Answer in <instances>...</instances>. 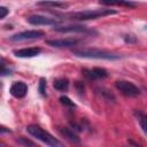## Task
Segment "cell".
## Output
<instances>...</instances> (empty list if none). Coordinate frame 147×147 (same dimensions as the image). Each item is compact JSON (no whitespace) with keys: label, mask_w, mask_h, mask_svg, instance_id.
Segmentation results:
<instances>
[{"label":"cell","mask_w":147,"mask_h":147,"mask_svg":"<svg viewBox=\"0 0 147 147\" xmlns=\"http://www.w3.org/2000/svg\"><path fill=\"white\" fill-rule=\"evenodd\" d=\"M113 14H116V11L113 9H87L83 11L70 13L67 15V17H69V20H72V21H88V20L101 18Z\"/></svg>","instance_id":"obj_1"},{"label":"cell","mask_w":147,"mask_h":147,"mask_svg":"<svg viewBox=\"0 0 147 147\" xmlns=\"http://www.w3.org/2000/svg\"><path fill=\"white\" fill-rule=\"evenodd\" d=\"M74 55L85 59H99V60H117L121 56L107 51L98 49V48H80V49H74Z\"/></svg>","instance_id":"obj_2"},{"label":"cell","mask_w":147,"mask_h":147,"mask_svg":"<svg viewBox=\"0 0 147 147\" xmlns=\"http://www.w3.org/2000/svg\"><path fill=\"white\" fill-rule=\"evenodd\" d=\"M26 131H28L33 138H36L37 140H39V141H41V142H44V144H46V145H48V146H54V147H56V146H62V144H61L56 138H54L51 133H48V132L45 131L42 127H40V126L36 125V124L28 125V126H26Z\"/></svg>","instance_id":"obj_3"},{"label":"cell","mask_w":147,"mask_h":147,"mask_svg":"<svg viewBox=\"0 0 147 147\" xmlns=\"http://www.w3.org/2000/svg\"><path fill=\"white\" fill-rule=\"evenodd\" d=\"M45 33L41 30H26L22 31L18 33H15L9 37L10 41H24V40H33V39H39L44 37Z\"/></svg>","instance_id":"obj_4"},{"label":"cell","mask_w":147,"mask_h":147,"mask_svg":"<svg viewBox=\"0 0 147 147\" xmlns=\"http://www.w3.org/2000/svg\"><path fill=\"white\" fill-rule=\"evenodd\" d=\"M116 88L126 96H137L140 94V90L131 82L127 80H117L115 83Z\"/></svg>","instance_id":"obj_5"},{"label":"cell","mask_w":147,"mask_h":147,"mask_svg":"<svg viewBox=\"0 0 147 147\" xmlns=\"http://www.w3.org/2000/svg\"><path fill=\"white\" fill-rule=\"evenodd\" d=\"M28 22L33 25H54V26H56L59 23H61L60 20L53 18L49 16H45V15H31L28 18Z\"/></svg>","instance_id":"obj_6"},{"label":"cell","mask_w":147,"mask_h":147,"mask_svg":"<svg viewBox=\"0 0 147 147\" xmlns=\"http://www.w3.org/2000/svg\"><path fill=\"white\" fill-rule=\"evenodd\" d=\"M49 46L56 47V48H68V47H74L79 44V39L77 38H61V39H49L46 41Z\"/></svg>","instance_id":"obj_7"},{"label":"cell","mask_w":147,"mask_h":147,"mask_svg":"<svg viewBox=\"0 0 147 147\" xmlns=\"http://www.w3.org/2000/svg\"><path fill=\"white\" fill-rule=\"evenodd\" d=\"M10 94L14 96V98H24L25 94L28 93V85L24 83V82H15L11 86H10V90H9Z\"/></svg>","instance_id":"obj_8"},{"label":"cell","mask_w":147,"mask_h":147,"mask_svg":"<svg viewBox=\"0 0 147 147\" xmlns=\"http://www.w3.org/2000/svg\"><path fill=\"white\" fill-rule=\"evenodd\" d=\"M83 72H84L85 77H87L88 79H93V80L94 79H103L108 76V72L102 68H93L91 70L84 69Z\"/></svg>","instance_id":"obj_9"},{"label":"cell","mask_w":147,"mask_h":147,"mask_svg":"<svg viewBox=\"0 0 147 147\" xmlns=\"http://www.w3.org/2000/svg\"><path fill=\"white\" fill-rule=\"evenodd\" d=\"M41 49L39 47H30V48H22V49H15L13 53L17 57H33L37 56Z\"/></svg>","instance_id":"obj_10"},{"label":"cell","mask_w":147,"mask_h":147,"mask_svg":"<svg viewBox=\"0 0 147 147\" xmlns=\"http://www.w3.org/2000/svg\"><path fill=\"white\" fill-rule=\"evenodd\" d=\"M99 2L105 6H118L126 8H134L137 6V3L131 0H99Z\"/></svg>","instance_id":"obj_11"},{"label":"cell","mask_w":147,"mask_h":147,"mask_svg":"<svg viewBox=\"0 0 147 147\" xmlns=\"http://www.w3.org/2000/svg\"><path fill=\"white\" fill-rule=\"evenodd\" d=\"M54 30L57 32H86L87 28L84 25H64V26H55Z\"/></svg>","instance_id":"obj_12"},{"label":"cell","mask_w":147,"mask_h":147,"mask_svg":"<svg viewBox=\"0 0 147 147\" xmlns=\"http://www.w3.org/2000/svg\"><path fill=\"white\" fill-rule=\"evenodd\" d=\"M60 132L67 140H69L71 142H75V144L79 142V137L74 132V130H71L69 127H62V129H60Z\"/></svg>","instance_id":"obj_13"},{"label":"cell","mask_w":147,"mask_h":147,"mask_svg":"<svg viewBox=\"0 0 147 147\" xmlns=\"http://www.w3.org/2000/svg\"><path fill=\"white\" fill-rule=\"evenodd\" d=\"M53 86H54L57 91L64 92V91H67V90H68V87H69V82H68V79L59 78V79H55V80H54Z\"/></svg>","instance_id":"obj_14"},{"label":"cell","mask_w":147,"mask_h":147,"mask_svg":"<svg viewBox=\"0 0 147 147\" xmlns=\"http://www.w3.org/2000/svg\"><path fill=\"white\" fill-rule=\"evenodd\" d=\"M136 115H137V117H138V122H139V124H140L142 131L147 134V115H146V114H142V113H140V111L136 113Z\"/></svg>","instance_id":"obj_15"},{"label":"cell","mask_w":147,"mask_h":147,"mask_svg":"<svg viewBox=\"0 0 147 147\" xmlns=\"http://www.w3.org/2000/svg\"><path fill=\"white\" fill-rule=\"evenodd\" d=\"M39 5L41 6H53V7H57V8H64L67 7L68 5L65 3H62V2H56V1H42V2H39Z\"/></svg>","instance_id":"obj_16"},{"label":"cell","mask_w":147,"mask_h":147,"mask_svg":"<svg viewBox=\"0 0 147 147\" xmlns=\"http://www.w3.org/2000/svg\"><path fill=\"white\" fill-rule=\"evenodd\" d=\"M39 92L41 93L42 96L46 95V79L45 78H40V82H39Z\"/></svg>","instance_id":"obj_17"},{"label":"cell","mask_w":147,"mask_h":147,"mask_svg":"<svg viewBox=\"0 0 147 147\" xmlns=\"http://www.w3.org/2000/svg\"><path fill=\"white\" fill-rule=\"evenodd\" d=\"M60 101H61V103L62 105H64V106H68V107H75V103L68 98V96H61L60 98Z\"/></svg>","instance_id":"obj_18"},{"label":"cell","mask_w":147,"mask_h":147,"mask_svg":"<svg viewBox=\"0 0 147 147\" xmlns=\"http://www.w3.org/2000/svg\"><path fill=\"white\" fill-rule=\"evenodd\" d=\"M9 13V9L8 8H6V7H0V18L1 20H3L6 16H7V14Z\"/></svg>","instance_id":"obj_19"},{"label":"cell","mask_w":147,"mask_h":147,"mask_svg":"<svg viewBox=\"0 0 147 147\" xmlns=\"http://www.w3.org/2000/svg\"><path fill=\"white\" fill-rule=\"evenodd\" d=\"M18 142L20 144H23V145H25V146H34V144L32 142V141H29V140H25L24 138H21V139H18Z\"/></svg>","instance_id":"obj_20"}]
</instances>
